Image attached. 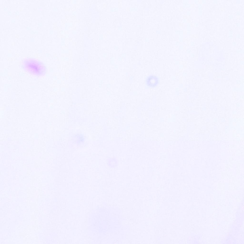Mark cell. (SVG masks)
<instances>
[{"label": "cell", "mask_w": 244, "mask_h": 244, "mask_svg": "<svg viewBox=\"0 0 244 244\" xmlns=\"http://www.w3.org/2000/svg\"><path fill=\"white\" fill-rule=\"evenodd\" d=\"M158 78L155 76H149L146 79V83L147 85L151 87H155L158 84Z\"/></svg>", "instance_id": "1"}, {"label": "cell", "mask_w": 244, "mask_h": 244, "mask_svg": "<svg viewBox=\"0 0 244 244\" xmlns=\"http://www.w3.org/2000/svg\"><path fill=\"white\" fill-rule=\"evenodd\" d=\"M108 165L110 167H114L116 166L117 162L116 159L114 158H111L107 161Z\"/></svg>", "instance_id": "2"}]
</instances>
